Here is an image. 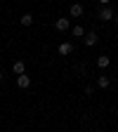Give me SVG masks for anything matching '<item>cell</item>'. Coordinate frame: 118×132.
<instances>
[{
  "instance_id": "9c48e42d",
  "label": "cell",
  "mask_w": 118,
  "mask_h": 132,
  "mask_svg": "<svg viewBox=\"0 0 118 132\" xmlns=\"http://www.w3.org/2000/svg\"><path fill=\"white\" fill-rule=\"evenodd\" d=\"M97 82H99V87H109V85H111V78H109V76H99Z\"/></svg>"
},
{
  "instance_id": "3957f363",
  "label": "cell",
  "mask_w": 118,
  "mask_h": 132,
  "mask_svg": "<svg viewBox=\"0 0 118 132\" xmlns=\"http://www.w3.org/2000/svg\"><path fill=\"white\" fill-rule=\"evenodd\" d=\"M12 71H14L17 76H24V73H26V64H24L21 59H19V61H14V64H12Z\"/></svg>"
},
{
  "instance_id": "6da1fadb",
  "label": "cell",
  "mask_w": 118,
  "mask_h": 132,
  "mask_svg": "<svg viewBox=\"0 0 118 132\" xmlns=\"http://www.w3.org/2000/svg\"><path fill=\"white\" fill-rule=\"evenodd\" d=\"M54 28H57L59 33L69 31V28H71V19H69V16H61V19H57V21H54Z\"/></svg>"
},
{
  "instance_id": "8fae6325",
  "label": "cell",
  "mask_w": 118,
  "mask_h": 132,
  "mask_svg": "<svg viewBox=\"0 0 118 132\" xmlns=\"http://www.w3.org/2000/svg\"><path fill=\"white\" fill-rule=\"evenodd\" d=\"M73 36L76 38H83V36H85V28H83V26H73Z\"/></svg>"
},
{
  "instance_id": "ba28073f",
  "label": "cell",
  "mask_w": 118,
  "mask_h": 132,
  "mask_svg": "<svg viewBox=\"0 0 118 132\" xmlns=\"http://www.w3.org/2000/svg\"><path fill=\"white\" fill-rule=\"evenodd\" d=\"M109 64H111V59H109L106 54H102V57H99V59H97V66H99V69H106V66H109Z\"/></svg>"
},
{
  "instance_id": "7c38bea8",
  "label": "cell",
  "mask_w": 118,
  "mask_h": 132,
  "mask_svg": "<svg viewBox=\"0 0 118 132\" xmlns=\"http://www.w3.org/2000/svg\"><path fill=\"white\" fill-rule=\"evenodd\" d=\"M0 82H3V71H0Z\"/></svg>"
},
{
  "instance_id": "5b68a950",
  "label": "cell",
  "mask_w": 118,
  "mask_h": 132,
  "mask_svg": "<svg viewBox=\"0 0 118 132\" xmlns=\"http://www.w3.org/2000/svg\"><path fill=\"white\" fill-rule=\"evenodd\" d=\"M97 40H99V38H97V33L90 31V33H85V40H83V43H85L88 47H92V45H97Z\"/></svg>"
},
{
  "instance_id": "52a82bcc",
  "label": "cell",
  "mask_w": 118,
  "mask_h": 132,
  "mask_svg": "<svg viewBox=\"0 0 118 132\" xmlns=\"http://www.w3.org/2000/svg\"><path fill=\"white\" fill-rule=\"evenodd\" d=\"M69 14H71V16H80V14H83V5H71V7H69Z\"/></svg>"
},
{
  "instance_id": "277c9868",
  "label": "cell",
  "mask_w": 118,
  "mask_h": 132,
  "mask_svg": "<svg viewBox=\"0 0 118 132\" xmlns=\"http://www.w3.org/2000/svg\"><path fill=\"white\" fill-rule=\"evenodd\" d=\"M17 85H19L21 90H26V87H31V78L24 73V76H17Z\"/></svg>"
},
{
  "instance_id": "30bf717a",
  "label": "cell",
  "mask_w": 118,
  "mask_h": 132,
  "mask_svg": "<svg viewBox=\"0 0 118 132\" xmlns=\"http://www.w3.org/2000/svg\"><path fill=\"white\" fill-rule=\"evenodd\" d=\"M19 21H21V26H31V24H33V14H24Z\"/></svg>"
},
{
  "instance_id": "8992f818",
  "label": "cell",
  "mask_w": 118,
  "mask_h": 132,
  "mask_svg": "<svg viewBox=\"0 0 118 132\" xmlns=\"http://www.w3.org/2000/svg\"><path fill=\"white\" fill-rule=\"evenodd\" d=\"M71 52H73V45H71V43H61V45H59V54H61V57H69Z\"/></svg>"
},
{
  "instance_id": "7a4b0ae2",
  "label": "cell",
  "mask_w": 118,
  "mask_h": 132,
  "mask_svg": "<svg viewBox=\"0 0 118 132\" xmlns=\"http://www.w3.org/2000/svg\"><path fill=\"white\" fill-rule=\"evenodd\" d=\"M97 16H99L102 21H111V19H113V10H111V7H102Z\"/></svg>"
}]
</instances>
